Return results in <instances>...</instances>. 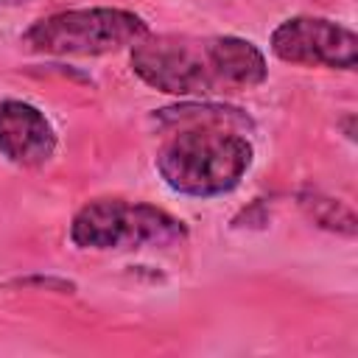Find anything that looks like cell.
<instances>
[{"instance_id": "3957f363", "label": "cell", "mask_w": 358, "mask_h": 358, "mask_svg": "<svg viewBox=\"0 0 358 358\" xmlns=\"http://www.w3.org/2000/svg\"><path fill=\"white\" fill-rule=\"evenodd\" d=\"M70 241L92 252L171 249L187 241V227L168 210L145 201L92 199L73 215Z\"/></svg>"}, {"instance_id": "52a82bcc", "label": "cell", "mask_w": 358, "mask_h": 358, "mask_svg": "<svg viewBox=\"0 0 358 358\" xmlns=\"http://www.w3.org/2000/svg\"><path fill=\"white\" fill-rule=\"evenodd\" d=\"M299 207L308 213V218L330 232H338V235H347L352 238L355 235V213L336 201V199H327L322 193H299Z\"/></svg>"}, {"instance_id": "ba28073f", "label": "cell", "mask_w": 358, "mask_h": 358, "mask_svg": "<svg viewBox=\"0 0 358 358\" xmlns=\"http://www.w3.org/2000/svg\"><path fill=\"white\" fill-rule=\"evenodd\" d=\"M22 3H31V0H0V6H22Z\"/></svg>"}, {"instance_id": "5b68a950", "label": "cell", "mask_w": 358, "mask_h": 358, "mask_svg": "<svg viewBox=\"0 0 358 358\" xmlns=\"http://www.w3.org/2000/svg\"><path fill=\"white\" fill-rule=\"evenodd\" d=\"M271 53L280 62L327 70H355L358 36L352 28L324 17H291L271 31Z\"/></svg>"}, {"instance_id": "8992f818", "label": "cell", "mask_w": 358, "mask_h": 358, "mask_svg": "<svg viewBox=\"0 0 358 358\" xmlns=\"http://www.w3.org/2000/svg\"><path fill=\"white\" fill-rule=\"evenodd\" d=\"M0 154L20 168H39L56 154V131L34 103L0 101Z\"/></svg>"}, {"instance_id": "7a4b0ae2", "label": "cell", "mask_w": 358, "mask_h": 358, "mask_svg": "<svg viewBox=\"0 0 358 358\" xmlns=\"http://www.w3.org/2000/svg\"><path fill=\"white\" fill-rule=\"evenodd\" d=\"M179 129L157 151V171L165 185L182 196L213 199L241 185L252 165V143L243 129L252 126L241 109L218 103H187L162 109Z\"/></svg>"}, {"instance_id": "277c9868", "label": "cell", "mask_w": 358, "mask_h": 358, "mask_svg": "<svg viewBox=\"0 0 358 358\" xmlns=\"http://www.w3.org/2000/svg\"><path fill=\"white\" fill-rule=\"evenodd\" d=\"M148 22L129 8H70L36 20L20 45L45 56H103L148 36Z\"/></svg>"}, {"instance_id": "6da1fadb", "label": "cell", "mask_w": 358, "mask_h": 358, "mask_svg": "<svg viewBox=\"0 0 358 358\" xmlns=\"http://www.w3.org/2000/svg\"><path fill=\"white\" fill-rule=\"evenodd\" d=\"M129 62L140 81L179 98L246 92L268 76L263 50L241 36L148 34L131 45Z\"/></svg>"}]
</instances>
